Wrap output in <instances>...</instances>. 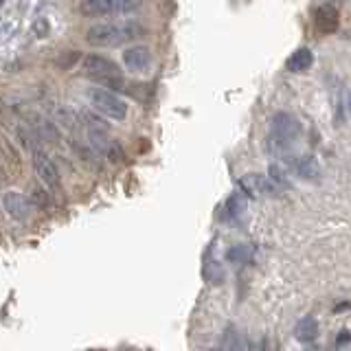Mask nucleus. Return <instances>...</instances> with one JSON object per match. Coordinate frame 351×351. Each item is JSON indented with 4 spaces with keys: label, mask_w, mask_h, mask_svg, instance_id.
<instances>
[{
    "label": "nucleus",
    "mask_w": 351,
    "mask_h": 351,
    "mask_svg": "<svg viewBox=\"0 0 351 351\" xmlns=\"http://www.w3.org/2000/svg\"><path fill=\"white\" fill-rule=\"evenodd\" d=\"M143 29L136 22H104L88 29L86 40L93 47H121L143 36Z\"/></svg>",
    "instance_id": "obj_1"
},
{
    "label": "nucleus",
    "mask_w": 351,
    "mask_h": 351,
    "mask_svg": "<svg viewBox=\"0 0 351 351\" xmlns=\"http://www.w3.org/2000/svg\"><path fill=\"white\" fill-rule=\"evenodd\" d=\"M301 134L299 119L290 112H277L270 121V141L277 149H288Z\"/></svg>",
    "instance_id": "obj_2"
},
{
    "label": "nucleus",
    "mask_w": 351,
    "mask_h": 351,
    "mask_svg": "<svg viewBox=\"0 0 351 351\" xmlns=\"http://www.w3.org/2000/svg\"><path fill=\"white\" fill-rule=\"evenodd\" d=\"M90 101L97 112L104 114L106 119L123 121L128 117V104L112 90H108V88H95L90 93Z\"/></svg>",
    "instance_id": "obj_3"
},
{
    "label": "nucleus",
    "mask_w": 351,
    "mask_h": 351,
    "mask_svg": "<svg viewBox=\"0 0 351 351\" xmlns=\"http://www.w3.org/2000/svg\"><path fill=\"white\" fill-rule=\"evenodd\" d=\"M31 160H33V169H36L38 178L49 186L51 191H60L62 189V176H60V169L58 165L51 160V156L47 152L42 149V145H36L33 143L31 145Z\"/></svg>",
    "instance_id": "obj_4"
},
{
    "label": "nucleus",
    "mask_w": 351,
    "mask_h": 351,
    "mask_svg": "<svg viewBox=\"0 0 351 351\" xmlns=\"http://www.w3.org/2000/svg\"><path fill=\"white\" fill-rule=\"evenodd\" d=\"M82 69L88 77H93V80H99L108 86H119V66L108 60V58H101V55H88L84 58V64Z\"/></svg>",
    "instance_id": "obj_5"
},
{
    "label": "nucleus",
    "mask_w": 351,
    "mask_h": 351,
    "mask_svg": "<svg viewBox=\"0 0 351 351\" xmlns=\"http://www.w3.org/2000/svg\"><path fill=\"white\" fill-rule=\"evenodd\" d=\"M134 9H138V3H132V0H84L80 5L84 16H114Z\"/></svg>",
    "instance_id": "obj_6"
},
{
    "label": "nucleus",
    "mask_w": 351,
    "mask_h": 351,
    "mask_svg": "<svg viewBox=\"0 0 351 351\" xmlns=\"http://www.w3.org/2000/svg\"><path fill=\"white\" fill-rule=\"evenodd\" d=\"M88 143L101 154L104 158H108V160H112V162H121L125 158V154H123V149H121V145L114 141V138H110L106 132H93V130H88Z\"/></svg>",
    "instance_id": "obj_7"
},
{
    "label": "nucleus",
    "mask_w": 351,
    "mask_h": 351,
    "mask_svg": "<svg viewBox=\"0 0 351 351\" xmlns=\"http://www.w3.org/2000/svg\"><path fill=\"white\" fill-rule=\"evenodd\" d=\"M3 204L7 208V213L18 219V222H25V219L29 217L31 213V202H29V197L27 195H22L20 191H14V189H9L5 195H3Z\"/></svg>",
    "instance_id": "obj_8"
},
{
    "label": "nucleus",
    "mask_w": 351,
    "mask_h": 351,
    "mask_svg": "<svg viewBox=\"0 0 351 351\" xmlns=\"http://www.w3.org/2000/svg\"><path fill=\"white\" fill-rule=\"evenodd\" d=\"M123 64H125V69L132 73H143L152 66V53L147 47H143V44H134V47L125 49Z\"/></svg>",
    "instance_id": "obj_9"
},
{
    "label": "nucleus",
    "mask_w": 351,
    "mask_h": 351,
    "mask_svg": "<svg viewBox=\"0 0 351 351\" xmlns=\"http://www.w3.org/2000/svg\"><path fill=\"white\" fill-rule=\"evenodd\" d=\"M239 184L244 186V191L250 193L252 197L274 193V184L270 182V178H266V176H259V173H250V176H246V178H241Z\"/></svg>",
    "instance_id": "obj_10"
},
{
    "label": "nucleus",
    "mask_w": 351,
    "mask_h": 351,
    "mask_svg": "<svg viewBox=\"0 0 351 351\" xmlns=\"http://www.w3.org/2000/svg\"><path fill=\"white\" fill-rule=\"evenodd\" d=\"M338 7L334 5H321L316 9V27L325 31V33H332L338 29Z\"/></svg>",
    "instance_id": "obj_11"
},
{
    "label": "nucleus",
    "mask_w": 351,
    "mask_h": 351,
    "mask_svg": "<svg viewBox=\"0 0 351 351\" xmlns=\"http://www.w3.org/2000/svg\"><path fill=\"white\" fill-rule=\"evenodd\" d=\"M290 167L296 176H301V178H307L312 180L316 178L321 169H318V165L314 162L312 156H296V158H290Z\"/></svg>",
    "instance_id": "obj_12"
},
{
    "label": "nucleus",
    "mask_w": 351,
    "mask_h": 351,
    "mask_svg": "<svg viewBox=\"0 0 351 351\" xmlns=\"http://www.w3.org/2000/svg\"><path fill=\"white\" fill-rule=\"evenodd\" d=\"M294 336L296 340H301V343H312V340L318 336V323L314 316H305L301 318L299 323L294 327Z\"/></svg>",
    "instance_id": "obj_13"
},
{
    "label": "nucleus",
    "mask_w": 351,
    "mask_h": 351,
    "mask_svg": "<svg viewBox=\"0 0 351 351\" xmlns=\"http://www.w3.org/2000/svg\"><path fill=\"white\" fill-rule=\"evenodd\" d=\"M312 62H314L312 51L310 49H299L288 58V71L290 73H305L312 66Z\"/></svg>",
    "instance_id": "obj_14"
},
{
    "label": "nucleus",
    "mask_w": 351,
    "mask_h": 351,
    "mask_svg": "<svg viewBox=\"0 0 351 351\" xmlns=\"http://www.w3.org/2000/svg\"><path fill=\"white\" fill-rule=\"evenodd\" d=\"M219 351H244V340H241V334L237 332V327L228 325L224 329V336H222V345H219Z\"/></svg>",
    "instance_id": "obj_15"
},
{
    "label": "nucleus",
    "mask_w": 351,
    "mask_h": 351,
    "mask_svg": "<svg viewBox=\"0 0 351 351\" xmlns=\"http://www.w3.org/2000/svg\"><path fill=\"white\" fill-rule=\"evenodd\" d=\"M226 259L230 263H241V261H246L248 259V248L246 246H235V248H230L226 252Z\"/></svg>",
    "instance_id": "obj_16"
},
{
    "label": "nucleus",
    "mask_w": 351,
    "mask_h": 351,
    "mask_svg": "<svg viewBox=\"0 0 351 351\" xmlns=\"http://www.w3.org/2000/svg\"><path fill=\"white\" fill-rule=\"evenodd\" d=\"M31 200L36 202V204H40V206H44V204H47V191L38 189V186H33V189H31Z\"/></svg>",
    "instance_id": "obj_17"
},
{
    "label": "nucleus",
    "mask_w": 351,
    "mask_h": 351,
    "mask_svg": "<svg viewBox=\"0 0 351 351\" xmlns=\"http://www.w3.org/2000/svg\"><path fill=\"white\" fill-rule=\"evenodd\" d=\"M257 351H268V340H266V338H263V340H261V343H259Z\"/></svg>",
    "instance_id": "obj_18"
},
{
    "label": "nucleus",
    "mask_w": 351,
    "mask_h": 351,
    "mask_svg": "<svg viewBox=\"0 0 351 351\" xmlns=\"http://www.w3.org/2000/svg\"><path fill=\"white\" fill-rule=\"evenodd\" d=\"M5 178H7V176H5V169H3V167H0V182H3Z\"/></svg>",
    "instance_id": "obj_19"
}]
</instances>
